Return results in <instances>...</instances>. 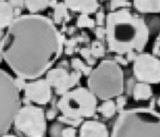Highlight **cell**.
Returning a JSON list of instances; mask_svg holds the SVG:
<instances>
[{"mask_svg": "<svg viewBox=\"0 0 160 137\" xmlns=\"http://www.w3.org/2000/svg\"><path fill=\"white\" fill-rule=\"evenodd\" d=\"M63 37L45 16H19L9 26L0 50L11 69L19 78L34 79L47 71L62 50Z\"/></svg>", "mask_w": 160, "mask_h": 137, "instance_id": "1", "label": "cell"}, {"mask_svg": "<svg viewBox=\"0 0 160 137\" xmlns=\"http://www.w3.org/2000/svg\"><path fill=\"white\" fill-rule=\"evenodd\" d=\"M105 35L109 49L122 55L142 51L149 40V31L142 19L121 8L106 16Z\"/></svg>", "mask_w": 160, "mask_h": 137, "instance_id": "2", "label": "cell"}, {"mask_svg": "<svg viewBox=\"0 0 160 137\" xmlns=\"http://www.w3.org/2000/svg\"><path fill=\"white\" fill-rule=\"evenodd\" d=\"M112 136H160V114L148 109L122 111L116 119Z\"/></svg>", "mask_w": 160, "mask_h": 137, "instance_id": "3", "label": "cell"}, {"mask_svg": "<svg viewBox=\"0 0 160 137\" xmlns=\"http://www.w3.org/2000/svg\"><path fill=\"white\" fill-rule=\"evenodd\" d=\"M89 89L101 100H108L120 95L124 90L123 72L117 62L102 61L89 74Z\"/></svg>", "mask_w": 160, "mask_h": 137, "instance_id": "4", "label": "cell"}, {"mask_svg": "<svg viewBox=\"0 0 160 137\" xmlns=\"http://www.w3.org/2000/svg\"><path fill=\"white\" fill-rule=\"evenodd\" d=\"M19 92L16 80L0 68V136L10 129L21 108Z\"/></svg>", "mask_w": 160, "mask_h": 137, "instance_id": "5", "label": "cell"}, {"mask_svg": "<svg viewBox=\"0 0 160 137\" xmlns=\"http://www.w3.org/2000/svg\"><path fill=\"white\" fill-rule=\"evenodd\" d=\"M58 106L63 116L82 120L94 114L97 106L96 97L89 88L78 87L62 94Z\"/></svg>", "mask_w": 160, "mask_h": 137, "instance_id": "6", "label": "cell"}, {"mask_svg": "<svg viewBox=\"0 0 160 137\" xmlns=\"http://www.w3.org/2000/svg\"><path fill=\"white\" fill-rule=\"evenodd\" d=\"M13 124L19 132L28 136H43L46 131L44 111L35 106L26 105L20 108Z\"/></svg>", "mask_w": 160, "mask_h": 137, "instance_id": "7", "label": "cell"}, {"mask_svg": "<svg viewBox=\"0 0 160 137\" xmlns=\"http://www.w3.org/2000/svg\"><path fill=\"white\" fill-rule=\"evenodd\" d=\"M133 72L140 82L158 83L160 82V60L149 54H140L134 60Z\"/></svg>", "mask_w": 160, "mask_h": 137, "instance_id": "8", "label": "cell"}, {"mask_svg": "<svg viewBox=\"0 0 160 137\" xmlns=\"http://www.w3.org/2000/svg\"><path fill=\"white\" fill-rule=\"evenodd\" d=\"M81 76V72L79 71L69 73L64 68H56L48 72L46 79L51 87L55 88L58 94L62 95L78 82Z\"/></svg>", "mask_w": 160, "mask_h": 137, "instance_id": "9", "label": "cell"}, {"mask_svg": "<svg viewBox=\"0 0 160 137\" xmlns=\"http://www.w3.org/2000/svg\"><path fill=\"white\" fill-rule=\"evenodd\" d=\"M26 97L39 105L48 103L51 97V85L46 79H39L26 83L24 87Z\"/></svg>", "mask_w": 160, "mask_h": 137, "instance_id": "10", "label": "cell"}, {"mask_svg": "<svg viewBox=\"0 0 160 137\" xmlns=\"http://www.w3.org/2000/svg\"><path fill=\"white\" fill-rule=\"evenodd\" d=\"M81 136H108L106 126L98 121H86L81 125L79 130Z\"/></svg>", "mask_w": 160, "mask_h": 137, "instance_id": "11", "label": "cell"}, {"mask_svg": "<svg viewBox=\"0 0 160 137\" xmlns=\"http://www.w3.org/2000/svg\"><path fill=\"white\" fill-rule=\"evenodd\" d=\"M64 2L68 8L86 14L96 12L99 6L97 0H64Z\"/></svg>", "mask_w": 160, "mask_h": 137, "instance_id": "12", "label": "cell"}, {"mask_svg": "<svg viewBox=\"0 0 160 137\" xmlns=\"http://www.w3.org/2000/svg\"><path fill=\"white\" fill-rule=\"evenodd\" d=\"M16 14L14 8L8 1L0 0V27H9Z\"/></svg>", "mask_w": 160, "mask_h": 137, "instance_id": "13", "label": "cell"}, {"mask_svg": "<svg viewBox=\"0 0 160 137\" xmlns=\"http://www.w3.org/2000/svg\"><path fill=\"white\" fill-rule=\"evenodd\" d=\"M134 8L141 13L160 12V0H133Z\"/></svg>", "mask_w": 160, "mask_h": 137, "instance_id": "14", "label": "cell"}, {"mask_svg": "<svg viewBox=\"0 0 160 137\" xmlns=\"http://www.w3.org/2000/svg\"><path fill=\"white\" fill-rule=\"evenodd\" d=\"M132 93L134 100H146L151 97L152 90L149 83L140 82L134 85Z\"/></svg>", "mask_w": 160, "mask_h": 137, "instance_id": "15", "label": "cell"}, {"mask_svg": "<svg viewBox=\"0 0 160 137\" xmlns=\"http://www.w3.org/2000/svg\"><path fill=\"white\" fill-rule=\"evenodd\" d=\"M50 0H25L27 9L32 13L41 11L46 9L50 3Z\"/></svg>", "mask_w": 160, "mask_h": 137, "instance_id": "16", "label": "cell"}, {"mask_svg": "<svg viewBox=\"0 0 160 137\" xmlns=\"http://www.w3.org/2000/svg\"><path fill=\"white\" fill-rule=\"evenodd\" d=\"M116 105L115 103L110 100H106L98 108V111L106 118L112 117L116 110Z\"/></svg>", "mask_w": 160, "mask_h": 137, "instance_id": "17", "label": "cell"}, {"mask_svg": "<svg viewBox=\"0 0 160 137\" xmlns=\"http://www.w3.org/2000/svg\"><path fill=\"white\" fill-rule=\"evenodd\" d=\"M67 7L64 4H58L55 6L54 19L56 23H60L61 21L68 16Z\"/></svg>", "mask_w": 160, "mask_h": 137, "instance_id": "18", "label": "cell"}, {"mask_svg": "<svg viewBox=\"0 0 160 137\" xmlns=\"http://www.w3.org/2000/svg\"><path fill=\"white\" fill-rule=\"evenodd\" d=\"M77 25L79 27H92L94 26V21L88 16V14H82L77 21Z\"/></svg>", "mask_w": 160, "mask_h": 137, "instance_id": "19", "label": "cell"}, {"mask_svg": "<svg viewBox=\"0 0 160 137\" xmlns=\"http://www.w3.org/2000/svg\"><path fill=\"white\" fill-rule=\"evenodd\" d=\"M71 65L76 71L82 72L84 74H89L91 72V68L85 65L79 59H73L71 62Z\"/></svg>", "mask_w": 160, "mask_h": 137, "instance_id": "20", "label": "cell"}, {"mask_svg": "<svg viewBox=\"0 0 160 137\" xmlns=\"http://www.w3.org/2000/svg\"><path fill=\"white\" fill-rule=\"evenodd\" d=\"M91 53L96 57H100L104 54V49L99 42H94L92 44Z\"/></svg>", "mask_w": 160, "mask_h": 137, "instance_id": "21", "label": "cell"}, {"mask_svg": "<svg viewBox=\"0 0 160 137\" xmlns=\"http://www.w3.org/2000/svg\"><path fill=\"white\" fill-rule=\"evenodd\" d=\"M129 5V3L126 0H111L110 3V7L112 10H114L119 7H127Z\"/></svg>", "mask_w": 160, "mask_h": 137, "instance_id": "22", "label": "cell"}, {"mask_svg": "<svg viewBox=\"0 0 160 137\" xmlns=\"http://www.w3.org/2000/svg\"><path fill=\"white\" fill-rule=\"evenodd\" d=\"M63 128L58 123L52 125L50 128V135L53 136H61L62 130Z\"/></svg>", "mask_w": 160, "mask_h": 137, "instance_id": "23", "label": "cell"}, {"mask_svg": "<svg viewBox=\"0 0 160 137\" xmlns=\"http://www.w3.org/2000/svg\"><path fill=\"white\" fill-rule=\"evenodd\" d=\"M76 136V130L72 126L63 128L62 130L61 136Z\"/></svg>", "mask_w": 160, "mask_h": 137, "instance_id": "24", "label": "cell"}, {"mask_svg": "<svg viewBox=\"0 0 160 137\" xmlns=\"http://www.w3.org/2000/svg\"><path fill=\"white\" fill-rule=\"evenodd\" d=\"M9 2L16 9H19L23 6L24 0H9Z\"/></svg>", "mask_w": 160, "mask_h": 137, "instance_id": "25", "label": "cell"}, {"mask_svg": "<svg viewBox=\"0 0 160 137\" xmlns=\"http://www.w3.org/2000/svg\"><path fill=\"white\" fill-rule=\"evenodd\" d=\"M126 98L124 97H122V96L119 95L118 98H117L116 106L118 108H123V106L126 104Z\"/></svg>", "mask_w": 160, "mask_h": 137, "instance_id": "26", "label": "cell"}, {"mask_svg": "<svg viewBox=\"0 0 160 137\" xmlns=\"http://www.w3.org/2000/svg\"><path fill=\"white\" fill-rule=\"evenodd\" d=\"M116 60H117V62L121 64L122 65H127L128 64V60H126L122 56H117V57L116 58Z\"/></svg>", "mask_w": 160, "mask_h": 137, "instance_id": "27", "label": "cell"}, {"mask_svg": "<svg viewBox=\"0 0 160 137\" xmlns=\"http://www.w3.org/2000/svg\"><path fill=\"white\" fill-rule=\"evenodd\" d=\"M104 21V15L101 12H99L97 14V22L99 24H101Z\"/></svg>", "mask_w": 160, "mask_h": 137, "instance_id": "28", "label": "cell"}, {"mask_svg": "<svg viewBox=\"0 0 160 137\" xmlns=\"http://www.w3.org/2000/svg\"><path fill=\"white\" fill-rule=\"evenodd\" d=\"M96 34L99 37H102L105 34V29L102 28H98L96 29Z\"/></svg>", "mask_w": 160, "mask_h": 137, "instance_id": "29", "label": "cell"}, {"mask_svg": "<svg viewBox=\"0 0 160 137\" xmlns=\"http://www.w3.org/2000/svg\"><path fill=\"white\" fill-rule=\"evenodd\" d=\"M2 37V28L0 27V40H1Z\"/></svg>", "mask_w": 160, "mask_h": 137, "instance_id": "30", "label": "cell"}, {"mask_svg": "<svg viewBox=\"0 0 160 137\" xmlns=\"http://www.w3.org/2000/svg\"><path fill=\"white\" fill-rule=\"evenodd\" d=\"M2 54H1V50H0V62H1V57H2Z\"/></svg>", "mask_w": 160, "mask_h": 137, "instance_id": "31", "label": "cell"}, {"mask_svg": "<svg viewBox=\"0 0 160 137\" xmlns=\"http://www.w3.org/2000/svg\"><path fill=\"white\" fill-rule=\"evenodd\" d=\"M158 104H159V105L160 106V100L158 101Z\"/></svg>", "mask_w": 160, "mask_h": 137, "instance_id": "32", "label": "cell"}, {"mask_svg": "<svg viewBox=\"0 0 160 137\" xmlns=\"http://www.w3.org/2000/svg\"><path fill=\"white\" fill-rule=\"evenodd\" d=\"M159 42H160V35H159Z\"/></svg>", "mask_w": 160, "mask_h": 137, "instance_id": "33", "label": "cell"}]
</instances>
